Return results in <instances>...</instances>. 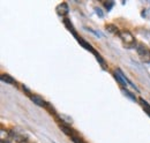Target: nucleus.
I'll use <instances>...</instances> for the list:
<instances>
[{
	"instance_id": "nucleus-1",
	"label": "nucleus",
	"mask_w": 150,
	"mask_h": 143,
	"mask_svg": "<svg viewBox=\"0 0 150 143\" xmlns=\"http://www.w3.org/2000/svg\"><path fill=\"white\" fill-rule=\"evenodd\" d=\"M118 36H119V38L122 40L124 45L128 46L129 49L135 45V38H134V36L132 35L131 31H128V30H122V31H120V33L118 34Z\"/></svg>"
},
{
	"instance_id": "nucleus-2",
	"label": "nucleus",
	"mask_w": 150,
	"mask_h": 143,
	"mask_svg": "<svg viewBox=\"0 0 150 143\" xmlns=\"http://www.w3.org/2000/svg\"><path fill=\"white\" fill-rule=\"evenodd\" d=\"M136 52L140 55V58L144 61H149L150 60V50L149 47L144 44H137L136 45Z\"/></svg>"
},
{
	"instance_id": "nucleus-3",
	"label": "nucleus",
	"mask_w": 150,
	"mask_h": 143,
	"mask_svg": "<svg viewBox=\"0 0 150 143\" xmlns=\"http://www.w3.org/2000/svg\"><path fill=\"white\" fill-rule=\"evenodd\" d=\"M13 141V135L12 132L5 128H1L0 130V143H12Z\"/></svg>"
},
{
	"instance_id": "nucleus-4",
	"label": "nucleus",
	"mask_w": 150,
	"mask_h": 143,
	"mask_svg": "<svg viewBox=\"0 0 150 143\" xmlns=\"http://www.w3.org/2000/svg\"><path fill=\"white\" fill-rule=\"evenodd\" d=\"M56 9H57V13H58L59 15H61V16L67 15V14H68V12H69L68 5H67L66 2H61V4H59V5L57 6Z\"/></svg>"
},
{
	"instance_id": "nucleus-5",
	"label": "nucleus",
	"mask_w": 150,
	"mask_h": 143,
	"mask_svg": "<svg viewBox=\"0 0 150 143\" xmlns=\"http://www.w3.org/2000/svg\"><path fill=\"white\" fill-rule=\"evenodd\" d=\"M11 132H12V135H13V140H15L16 142L27 141V137H25L23 132H21V130H11Z\"/></svg>"
},
{
	"instance_id": "nucleus-6",
	"label": "nucleus",
	"mask_w": 150,
	"mask_h": 143,
	"mask_svg": "<svg viewBox=\"0 0 150 143\" xmlns=\"http://www.w3.org/2000/svg\"><path fill=\"white\" fill-rule=\"evenodd\" d=\"M30 97V99L36 104V105H38V106H49V104L40 97V96H38V95H30L29 96Z\"/></svg>"
},
{
	"instance_id": "nucleus-7",
	"label": "nucleus",
	"mask_w": 150,
	"mask_h": 143,
	"mask_svg": "<svg viewBox=\"0 0 150 143\" xmlns=\"http://www.w3.org/2000/svg\"><path fill=\"white\" fill-rule=\"evenodd\" d=\"M77 42H79V43H80V44H81V45H82V46H83L86 50H88V51H90L91 53H94L95 57H97V55H98V53L95 51L94 47H93V46H91V45H90L88 42H86L84 39H82L81 37H79V38H77Z\"/></svg>"
},
{
	"instance_id": "nucleus-8",
	"label": "nucleus",
	"mask_w": 150,
	"mask_h": 143,
	"mask_svg": "<svg viewBox=\"0 0 150 143\" xmlns=\"http://www.w3.org/2000/svg\"><path fill=\"white\" fill-rule=\"evenodd\" d=\"M0 80H1L2 82L7 83V84H14V83H15V80H14L11 75H8V74H2V75L0 76Z\"/></svg>"
},
{
	"instance_id": "nucleus-9",
	"label": "nucleus",
	"mask_w": 150,
	"mask_h": 143,
	"mask_svg": "<svg viewBox=\"0 0 150 143\" xmlns=\"http://www.w3.org/2000/svg\"><path fill=\"white\" fill-rule=\"evenodd\" d=\"M60 127V129L65 133V134H67L69 137H72V136H74V135H76L74 133V130L71 128V127H68V126H66V125H60L59 126Z\"/></svg>"
},
{
	"instance_id": "nucleus-10",
	"label": "nucleus",
	"mask_w": 150,
	"mask_h": 143,
	"mask_svg": "<svg viewBox=\"0 0 150 143\" xmlns=\"http://www.w3.org/2000/svg\"><path fill=\"white\" fill-rule=\"evenodd\" d=\"M139 102H140V104L142 105L143 110H144V112H146V113L150 117V104L149 103H147V102H146L143 98H141V97L139 98Z\"/></svg>"
},
{
	"instance_id": "nucleus-11",
	"label": "nucleus",
	"mask_w": 150,
	"mask_h": 143,
	"mask_svg": "<svg viewBox=\"0 0 150 143\" xmlns=\"http://www.w3.org/2000/svg\"><path fill=\"white\" fill-rule=\"evenodd\" d=\"M64 23L66 24V27L68 28V30H69V31H71V33H72V34H73L75 37H76V39H77V38H79V36H77L76 31L74 30V27H73V24H72V23L68 21V18H65V20H64Z\"/></svg>"
},
{
	"instance_id": "nucleus-12",
	"label": "nucleus",
	"mask_w": 150,
	"mask_h": 143,
	"mask_svg": "<svg viewBox=\"0 0 150 143\" xmlns=\"http://www.w3.org/2000/svg\"><path fill=\"white\" fill-rule=\"evenodd\" d=\"M106 30L110 31V33H113V34H119L120 31L118 30V28L114 25V24H108L106 25Z\"/></svg>"
},
{
	"instance_id": "nucleus-13",
	"label": "nucleus",
	"mask_w": 150,
	"mask_h": 143,
	"mask_svg": "<svg viewBox=\"0 0 150 143\" xmlns=\"http://www.w3.org/2000/svg\"><path fill=\"white\" fill-rule=\"evenodd\" d=\"M122 92H124V93H125V95H126L127 97H129L132 101H134V102L136 101V97H135V95H133V93H132L129 90H127V89H125V88H122Z\"/></svg>"
},
{
	"instance_id": "nucleus-14",
	"label": "nucleus",
	"mask_w": 150,
	"mask_h": 143,
	"mask_svg": "<svg viewBox=\"0 0 150 143\" xmlns=\"http://www.w3.org/2000/svg\"><path fill=\"white\" fill-rule=\"evenodd\" d=\"M104 5H105V7H106L108 11H111V8L113 7L114 2H113V1H109V2H104Z\"/></svg>"
},
{
	"instance_id": "nucleus-15",
	"label": "nucleus",
	"mask_w": 150,
	"mask_h": 143,
	"mask_svg": "<svg viewBox=\"0 0 150 143\" xmlns=\"http://www.w3.org/2000/svg\"><path fill=\"white\" fill-rule=\"evenodd\" d=\"M96 14H97L99 18H103V16H104V14H103L102 9H99V8H96Z\"/></svg>"
},
{
	"instance_id": "nucleus-16",
	"label": "nucleus",
	"mask_w": 150,
	"mask_h": 143,
	"mask_svg": "<svg viewBox=\"0 0 150 143\" xmlns=\"http://www.w3.org/2000/svg\"><path fill=\"white\" fill-rule=\"evenodd\" d=\"M89 31L94 33L95 35H97V36H102V34H100V33H97V31H95V30H93V29H89Z\"/></svg>"
}]
</instances>
